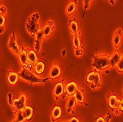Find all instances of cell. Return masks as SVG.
<instances>
[{
    "label": "cell",
    "mask_w": 123,
    "mask_h": 122,
    "mask_svg": "<svg viewBox=\"0 0 123 122\" xmlns=\"http://www.w3.org/2000/svg\"><path fill=\"white\" fill-rule=\"evenodd\" d=\"M76 8H77V5L75 3L72 2H69V5L66 7V14H67V16H71L72 14H73L75 12Z\"/></svg>",
    "instance_id": "22"
},
{
    "label": "cell",
    "mask_w": 123,
    "mask_h": 122,
    "mask_svg": "<svg viewBox=\"0 0 123 122\" xmlns=\"http://www.w3.org/2000/svg\"><path fill=\"white\" fill-rule=\"evenodd\" d=\"M61 70L60 66L58 64H54L52 68L50 69L49 71V78L50 80H55L58 77H59V76L61 75Z\"/></svg>",
    "instance_id": "10"
},
{
    "label": "cell",
    "mask_w": 123,
    "mask_h": 122,
    "mask_svg": "<svg viewBox=\"0 0 123 122\" xmlns=\"http://www.w3.org/2000/svg\"><path fill=\"white\" fill-rule=\"evenodd\" d=\"M78 89V85L75 82H68L66 85L65 87V91L66 93L69 96H72L74 94L76 91Z\"/></svg>",
    "instance_id": "11"
},
{
    "label": "cell",
    "mask_w": 123,
    "mask_h": 122,
    "mask_svg": "<svg viewBox=\"0 0 123 122\" xmlns=\"http://www.w3.org/2000/svg\"><path fill=\"white\" fill-rule=\"evenodd\" d=\"M116 67H117V70H118L119 72H120V73H122L123 72V58H122L119 61V63L116 65Z\"/></svg>",
    "instance_id": "26"
},
{
    "label": "cell",
    "mask_w": 123,
    "mask_h": 122,
    "mask_svg": "<svg viewBox=\"0 0 123 122\" xmlns=\"http://www.w3.org/2000/svg\"><path fill=\"white\" fill-rule=\"evenodd\" d=\"M69 29H70V31L72 32V34L73 35H77L79 36L80 33H79V28H78V25H77V23L72 20L70 21L69 23Z\"/></svg>",
    "instance_id": "19"
},
{
    "label": "cell",
    "mask_w": 123,
    "mask_h": 122,
    "mask_svg": "<svg viewBox=\"0 0 123 122\" xmlns=\"http://www.w3.org/2000/svg\"><path fill=\"white\" fill-rule=\"evenodd\" d=\"M23 116L26 121H29L33 116V108L30 105H26L24 109L21 110Z\"/></svg>",
    "instance_id": "14"
},
{
    "label": "cell",
    "mask_w": 123,
    "mask_h": 122,
    "mask_svg": "<svg viewBox=\"0 0 123 122\" xmlns=\"http://www.w3.org/2000/svg\"><path fill=\"white\" fill-rule=\"evenodd\" d=\"M75 99H76V101L77 102L80 103V104H83L84 102V97H83V92L80 90V89H77L76 91V92L74 94Z\"/></svg>",
    "instance_id": "23"
},
{
    "label": "cell",
    "mask_w": 123,
    "mask_h": 122,
    "mask_svg": "<svg viewBox=\"0 0 123 122\" xmlns=\"http://www.w3.org/2000/svg\"><path fill=\"white\" fill-rule=\"evenodd\" d=\"M66 122H80V121L76 117H72L70 120H69L68 121H66Z\"/></svg>",
    "instance_id": "32"
},
{
    "label": "cell",
    "mask_w": 123,
    "mask_h": 122,
    "mask_svg": "<svg viewBox=\"0 0 123 122\" xmlns=\"http://www.w3.org/2000/svg\"><path fill=\"white\" fill-rule=\"evenodd\" d=\"M74 54L77 57H80L83 55V49L82 48H78V49H74Z\"/></svg>",
    "instance_id": "27"
},
{
    "label": "cell",
    "mask_w": 123,
    "mask_h": 122,
    "mask_svg": "<svg viewBox=\"0 0 123 122\" xmlns=\"http://www.w3.org/2000/svg\"><path fill=\"white\" fill-rule=\"evenodd\" d=\"M77 101L74 95L69 96L68 99H67V103H66V108H67V112H70L72 110H73L76 105Z\"/></svg>",
    "instance_id": "18"
},
{
    "label": "cell",
    "mask_w": 123,
    "mask_h": 122,
    "mask_svg": "<svg viewBox=\"0 0 123 122\" xmlns=\"http://www.w3.org/2000/svg\"><path fill=\"white\" fill-rule=\"evenodd\" d=\"M8 48L10 49V51H12L14 54H16L17 55L21 50V48L18 46V41L16 39V36L14 32H13L12 35L10 36V38L8 41Z\"/></svg>",
    "instance_id": "7"
},
{
    "label": "cell",
    "mask_w": 123,
    "mask_h": 122,
    "mask_svg": "<svg viewBox=\"0 0 123 122\" xmlns=\"http://www.w3.org/2000/svg\"><path fill=\"white\" fill-rule=\"evenodd\" d=\"M13 95L11 93H8V103L10 104V105H13Z\"/></svg>",
    "instance_id": "30"
},
{
    "label": "cell",
    "mask_w": 123,
    "mask_h": 122,
    "mask_svg": "<svg viewBox=\"0 0 123 122\" xmlns=\"http://www.w3.org/2000/svg\"><path fill=\"white\" fill-rule=\"evenodd\" d=\"M72 43H73V47L74 49H78V48L81 47V41H80V39L79 36L73 35Z\"/></svg>",
    "instance_id": "24"
},
{
    "label": "cell",
    "mask_w": 123,
    "mask_h": 122,
    "mask_svg": "<svg viewBox=\"0 0 123 122\" xmlns=\"http://www.w3.org/2000/svg\"><path fill=\"white\" fill-rule=\"evenodd\" d=\"M122 99H118L117 100V109H118L119 111L122 112Z\"/></svg>",
    "instance_id": "28"
},
{
    "label": "cell",
    "mask_w": 123,
    "mask_h": 122,
    "mask_svg": "<svg viewBox=\"0 0 123 122\" xmlns=\"http://www.w3.org/2000/svg\"><path fill=\"white\" fill-rule=\"evenodd\" d=\"M18 76L21 77V79H23L24 80L30 82L31 84H33V83H44V82H47L49 80V77L45 78V79L39 78V77L36 76L31 71H30L27 69H25V68H22L20 73H18Z\"/></svg>",
    "instance_id": "2"
},
{
    "label": "cell",
    "mask_w": 123,
    "mask_h": 122,
    "mask_svg": "<svg viewBox=\"0 0 123 122\" xmlns=\"http://www.w3.org/2000/svg\"><path fill=\"white\" fill-rule=\"evenodd\" d=\"M16 113V120H15L16 122H25L26 121L21 111H17Z\"/></svg>",
    "instance_id": "25"
},
{
    "label": "cell",
    "mask_w": 123,
    "mask_h": 122,
    "mask_svg": "<svg viewBox=\"0 0 123 122\" xmlns=\"http://www.w3.org/2000/svg\"><path fill=\"white\" fill-rule=\"evenodd\" d=\"M96 122H105V118H104L103 117H99Z\"/></svg>",
    "instance_id": "33"
},
{
    "label": "cell",
    "mask_w": 123,
    "mask_h": 122,
    "mask_svg": "<svg viewBox=\"0 0 123 122\" xmlns=\"http://www.w3.org/2000/svg\"><path fill=\"white\" fill-rule=\"evenodd\" d=\"M33 66H34V71L37 74L41 75L45 71V63L43 61L38 60Z\"/></svg>",
    "instance_id": "16"
},
{
    "label": "cell",
    "mask_w": 123,
    "mask_h": 122,
    "mask_svg": "<svg viewBox=\"0 0 123 122\" xmlns=\"http://www.w3.org/2000/svg\"><path fill=\"white\" fill-rule=\"evenodd\" d=\"M18 74L14 71H9V74L7 75V82L10 85H14L17 83L18 80Z\"/></svg>",
    "instance_id": "15"
},
{
    "label": "cell",
    "mask_w": 123,
    "mask_h": 122,
    "mask_svg": "<svg viewBox=\"0 0 123 122\" xmlns=\"http://www.w3.org/2000/svg\"><path fill=\"white\" fill-rule=\"evenodd\" d=\"M121 41H122V29H119L118 31L116 32L112 39V43L115 49H118L119 47Z\"/></svg>",
    "instance_id": "12"
},
{
    "label": "cell",
    "mask_w": 123,
    "mask_h": 122,
    "mask_svg": "<svg viewBox=\"0 0 123 122\" xmlns=\"http://www.w3.org/2000/svg\"><path fill=\"white\" fill-rule=\"evenodd\" d=\"M122 58V55L119 53L118 50H115V52L112 54L110 55V60H109L110 66L112 68L116 67V65Z\"/></svg>",
    "instance_id": "8"
},
{
    "label": "cell",
    "mask_w": 123,
    "mask_h": 122,
    "mask_svg": "<svg viewBox=\"0 0 123 122\" xmlns=\"http://www.w3.org/2000/svg\"><path fill=\"white\" fill-rule=\"evenodd\" d=\"M39 16L38 13H35L31 16L26 23V29L32 36H35L38 31L40 29V25L38 23Z\"/></svg>",
    "instance_id": "3"
},
{
    "label": "cell",
    "mask_w": 123,
    "mask_h": 122,
    "mask_svg": "<svg viewBox=\"0 0 123 122\" xmlns=\"http://www.w3.org/2000/svg\"><path fill=\"white\" fill-rule=\"evenodd\" d=\"M92 2V0H84V5H85V7H87L88 6V5L90 4V2Z\"/></svg>",
    "instance_id": "34"
},
{
    "label": "cell",
    "mask_w": 123,
    "mask_h": 122,
    "mask_svg": "<svg viewBox=\"0 0 123 122\" xmlns=\"http://www.w3.org/2000/svg\"><path fill=\"white\" fill-rule=\"evenodd\" d=\"M5 32V27H0V34H2V33Z\"/></svg>",
    "instance_id": "35"
},
{
    "label": "cell",
    "mask_w": 123,
    "mask_h": 122,
    "mask_svg": "<svg viewBox=\"0 0 123 122\" xmlns=\"http://www.w3.org/2000/svg\"><path fill=\"white\" fill-rule=\"evenodd\" d=\"M26 102H27V96L25 93H22L20 95L18 99H14L13 102V108L15 112L17 111H21L24 109V107L26 106Z\"/></svg>",
    "instance_id": "6"
},
{
    "label": "cell",
    "mask_w": 123,
    "mask_h": 122,
    "mask_svg": "<svg viewBox=\"0 0 123 122\" xmlns=\"http://www.w3.org/2000/svg\"><path fill=\"white\" fill-rule=\"evenodd\" d=\"M63 93H64V87L63 82H58L55 85L54 88V95L57 99H58L63 94Z\"/></svg>",
    "instance_id": "13"
},
{
    "label": "cell",
    "mask_w": 123,
    "mask_h": 122,
    "mask_svg": "<svg viewBox=\"0 0 123 122\" xmlns=\"http://www.w3.org/2000/svg\"><path fill=\"white\" fill-rule=\"evenodd\" d=\"M62 110L59 106H55L52 111V117L54 120H57L61 116Z\"/></svg>",
    "instance_id": "20"
},
{
    "label": "cell",
    "mask_w": 123,
    "mask_h": 122,
    "mask_svg": "<svg viewBox=\"0 0 123 122\" xmlns=\"http://www.w3.org/2000/svg\"><path fill=\"white\" fill-rule=\"evenodd\" d=\"M86 82L91 85V87L93 89H96L100 83V74L97 71H93L90 72L87 77Z\"/></svg>",
    "instance_id": "4"
},
{
    "label": "cell",
    "mask_w": 123,
    "mask_h": 122,
    "mask_svg": "<svg viewBox=\"0 0 123 122\" xmlns=\"http://www.w3.org/2000/svg\"><path fill=\"white\" fill-rule=\"evenodd\" d=\"M110 55L106 54H97L94 55L92 59V67L96 71H104L110 67Z\"/></svg>",
    "instance_id": "1"
},
{
    "label": "cell",
    "mask_w": 123,
    "mask_h": 122,
    "mask_svg": "<svg viewBox=\"0 0 123 122\" xmlns=\"http://www.w3.org/2000/svg\"><path fill=\"white\" fill-rule=\"evenodd\" d=\"M6 11H7V10H6L5 6H4V5L0 6V14L5 16V14L6 13Z\"/></svg>",
    "instance_id": "31"
},
{
    "label": "cell",
    "mask_w": 123,
    "mask_h": 122,
    "mask_svg": "<svg viewBox=\"0 0 123 122\" xmlns=\"http://www.w3.org/2000/svg\"><path fill=\"white\" fill-rule=\"evenodd\" d=\"M18 60H19L21 65H22V67L25 69H27L30 71L32 70L33 65L30 63L28 61L27 53H26V49H25V47L21 48V50H20L19 53L18 54Z\"/></svg>",
    "instance_id": "5"
},
{
    "label": "cell",
    "mask_w": 123,
    "mask_h": 122,
    "mask_svg": "<svg viewBox=\"0 0 123 122\" xmlns=\"http://www.w3.org/2000/svg\"><path fill=\"white\" fill-rule=\"evenodd\" d=\"M5 24V17L4 15L0 14V27H3Z\"/></svg>",
    "instance_id": "29"
},
{
    "label": "cell",
    "mask_w": 123,
    "mask_h": 122,
    "mask_svg": "<svg viewBox=\"0 0 123 122\" xmlns=\"http://www.w3.org/2000/svg\"><path fill=\"white\" fill-rule=\"evenodd\" d=\"M117 100H118V99L115 95H112V96H109V98H108V105H109L110 107L112 110L117 109Z\"/></svg>",
    "instance_id": "21"
},
{
    "label": "cell",
    "mask_w": 123,
    "mask_h": 122,
    "mask_svg": "<svg viewBox=\"0 0 123 122\" xmlns=\"http://www.w3.org/2000/svg\"><path fill=\"white\" fill-rule=\"evenodd\" d=\"M53 29H54V26H53L52 22L49 21L48 23L44 26L43 29H42V31L43 32V35H44V37H46V38L49 37V35L52 34V32L53 31Z\"/></svg>",
    "instance_id": "17"
},
{
    "label": "cell",
    "mask_w": 123,
    "mask_h": 122,
    "mask_svg": "<svg viewBox=\"0 0 123 122\" xmlns=\"http://www.w3.org/2000/svg\"><path fill=\"white\" fill-rule=\"evenodd\" d=\"M26 53L29 63L34 65L38 61L37 52H36V51L32 49H26Z\"/></svg>",
    "instance_id": "9"
},
{
    "label": "cell",
    "mask_w": 123,
    "mask_h": 122,
    "mask_svg": "<svg viewBox=\"0 0 123 122\" xmlns=\"http://www.w3.org/2000/svg\"><path fill=\"white\" fill-rule=\"evenodd\" d=\"M66 50L65 49H63V51H62V55H63V56H65V55H66Z\"/></svg>",
    "instance_id": "36"
}]
</instances>
